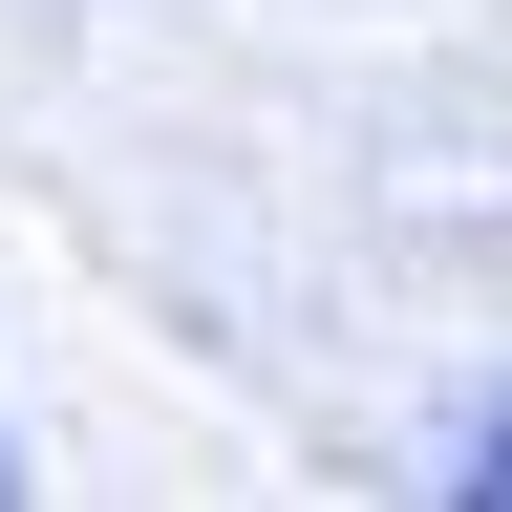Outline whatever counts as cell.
Instances as JSON below:
<instances>
[{
	"mask_svg": "<svg viewBox=\"0 0 512 512\" xmlns=\"http://www.w3.org/2000/svg\"><path fill=\"white\" fill-rule=\"evenodd\" d=\"M470 491H491V512H512V406H491V427H470Z\"/></svg>",
	"mask_w": 512,
	"mask_h": 512,
	"instance_id": "6da1fadb",
	"label": "cell"
}]
</instances>
